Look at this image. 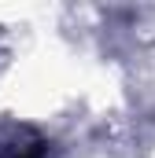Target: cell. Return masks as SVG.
Instances as JSON below:
<instances>
[{
	"label": "cell",
	"instance_id": "cell-1",
	"mask_svg": "<svg viewBox=\"0 0 155 158\" xmlns=\"http://www.w3.org/2000/svg\"><path fill=\"white\" fill-rule=\"evenodd\" d=\"M44 151H48V143H44L41 136H30V140L7 143V147H4V158H44Z\"/></svg>",
	"mask_w": 155,
	"mask_h": 158
}]
</instances>
